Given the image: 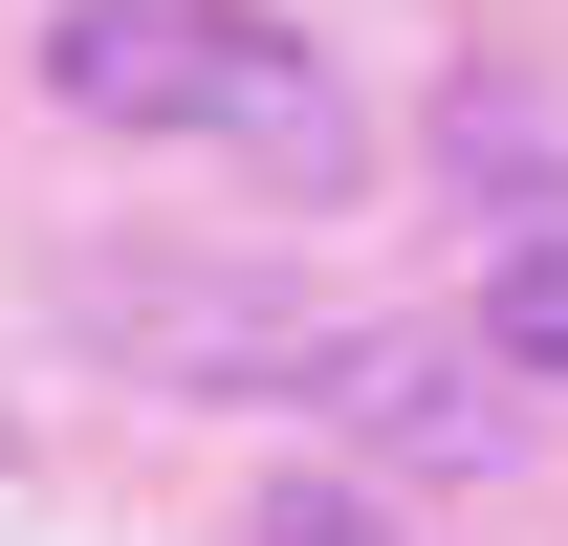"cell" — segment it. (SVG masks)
<instances>
[{
	"label": "cell",
	"instance_id": "277c9868",
	"mask_svg": "<svg viewBox=\"0 0 568 546\" xmlns=\"http://www.w3.org/2000/svg\"><path fill=\"white\" fill-rule=\"evenodd\" d=\"M263 546H416V525H394L372 481H284V503H263Z\"/></svg>",
	"mask_w": 568,
	"mask_h": 546
},
{
	"label": "cell",
	"instance_id": "3957f363",
	"mask_svg": "<svg viewBox=\"0 0 568 546\" xmlns=\"http://www.w3.org/2000/svg\"><path fill=\"white\" fill-rule=\"evenodd\" d=\"M481 350H503V394H568V219H525L481 263Z\"/></svg>",
	"mask_w": 568,
	"mask_h": 546
},
{
	"label": "cell",
	"instance_id": "6da1fadb",
	"mask_svg": "<svg viewBox=\"0 0 568 546\" xmlns=\"http://www.w3.org/2000/svg\"><path fill=\"white\" fill-rule=\"evenodd\" d=\"M110 372H153V394H241V415H351V437H394V459H437V481H503L525 459V415L481 394L503 350H437V328H394V306H328V284H284V263H67L44 284Z\"/></svg>",
	"mask_w": 568,
	"mask_h": 546
},
{
	"label": "cell",
	"instance_id": "7a4b0ae2",
	"mask_svg": "<svg viewBox=\"0 0 568 546\" xmlns=\"http://www.w3.org/2000/svg\"><path fill=\"white\" fill-rule=\"evenodd\" d=\"M22 67L67 88L88 132L241 153V175H284V198H351V175H372V110L328 88V44H284L263 0H44Z\"/></svg>",
	"mask_w": 568,
	"mask_h": 546
}]
</instances>
